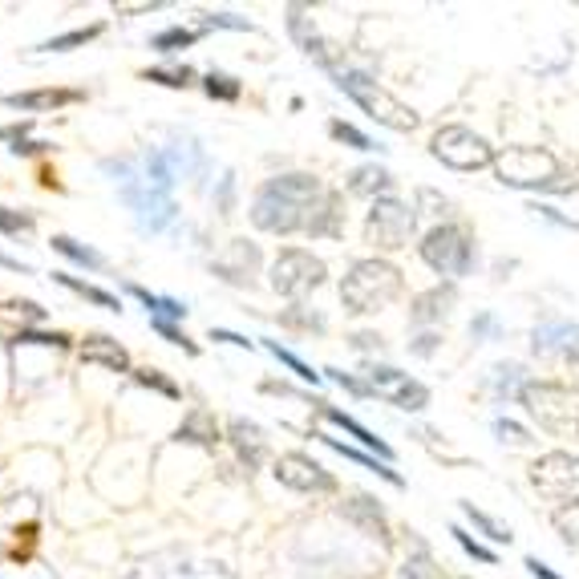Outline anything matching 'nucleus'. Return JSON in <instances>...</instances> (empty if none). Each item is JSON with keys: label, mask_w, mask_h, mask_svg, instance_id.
<instances>
[{"label": "nucleus", "mask_w": 579, "mask_h": 579, "mask_svg": "<svg viewBox=\"0 0 579 579\" xmlns=\"http://www.w3.org/2000/svg\"><path fill=\"white\" fill-rule=\"evenodd\" d=\"M324 373L332 377V381L341 385V389H349V393H357V397H365L369 393V385L365 381H357V377H349V373H341V369H324Z\"/></svg>", "instance_id": "37998d69"}, {"label": "nucleus", "mask_w": 579, "mask_h": 579, "mask_svg": "<svg viewBox=\"0 0 579 579\" xmlns=\"http://www.w3.org/2000/svg\"><path fill=\"white\" fill-rule=\"evenodd\" d=\"M417 203L434 207L430 215H450V211H454V203H450V199H442V195H434V191H422V195H417Z\"/></svg>", "instance_id": "c03bdc74"}, {"label": "nucleus", "mask_w": 579, "mask_h": 579, "mask_svg": "<svg viewBox=\"0 0 579 579\" xmlns=\"http://www.w3.org/2000/svg\"><path fill=\"white\" fill-rule=\"evenodd\" d=\"M211 267L228 284H251V275H256V267H259V247L256 243H247V239H231L228 251H223Z\"/></svg>", "instance_id": "2eb2a0df"}, {"label": "nucleus", "mask_w": 579, "mask_h": 579, "mask_svg": "<svg viewBox=\"0 0 579 579\" xmlns=\"http://www.w3.org/2000/svg\"><path fill=\"white\" fill-rule=\"evenodd\" d=\"M450 535H454V539L462 543V547H466L474 559H482V564H494V551H490V547H482V543H478V539H470V535L462 531V527H454V531H450Z\"/></svg>", "instance_id": "a19ab883"}, {"label": "nucleus", "mask_w": 579, "mask_h": 579, "mask_svg": "<svg viewBox=\"0 0 579 579\" xmlns=\"http://www.w3.org/2000/svg\"><path fill=\"white\" fill-rule=\"evenodd\" d=\"M494 174L507 187H551L559 179V163L543 146H510L494 158Z\"/></svg>", "instance_id": "423d86ee"}, {"label": "nucleus", "mask_w": 579, "mask_h": 579, "mask_svg": "<svg viewBox=\"0 0 579 579\" xmlns=\"http://www.w3.org/2000/svg\"><path fill=\"white\" fill-rule=\"evenodd\" d=\"M462 510L470 515V523H474L478 531L486 535V539H494V543H510V531H507V527H499L494 518H486L482 510H474V502H462Z\"/></svg>", "instance_id": "f704fd0d"}, {"label": "nucleus", "mask_w": 579, "mask_h": 579, "mask_svg": "<svg viewBox=\"0 0 579 579\" xmlns=\"http://www.w3.org/2000/svg\"><path fill=\"white\" fill-rule=\"evenodd\" d=\"M211 341H228V345L251 349V341H247V337H239V332H228V329H211Z\"/></svg>", "instance_id": "de8ad7c7"}, {"label": "nucleus", "mask_w": 579, "mask_h": 579, "mask_svg": "<svg viewBox=\"0 0 579 579\" xmlns=\"http://www.w3.org/2000/svg\"><path fill=\"white\" fill-rule=\"evenodd\" d=\"M174 438L195 442V446H215V442H219V425H215V417L207 414V409H191V414L182 417V425L174 430Z\"/></svg>", "instance_id": "4be33fe9"}, {"label": "nucleus", "mask_w": 579, "mask_h": 579, "mask_svg": "<svg viewBox=\"0 0 579 579\" xmlns=\"http://www.w3.org/2000/svg\"><path fill=\"white\" fill-rule=\"evenodd\" d=\"M267 352H272V357L275 360H280V365H288L292 369V373H296L300 377V381H321V373H313V365H304V360H300L296 357V352H288V349H280V345H275V341H267Z\"/></svg>", "instance_id": "2f4dec72"}, {"label": "nucleus", "mask_w": 579, "mask_h": 579, "mask_svg": "<svg viewBox=\"0 0 579 579\" xmlns=\"http://www.w3.org/2000/svg\"><path fill=\"white\" fill-rule=\"evenodd\" d=\"M341 515H345L360 535L377 539L381 547H389V543H393V527H389V518H385L381 502H377L373 494H349V499L341 502Z\"/></svg>", "instance_id": "4468645a"}, {"label": "nucleus", "mask_w": 579, "mask_h": 579, "mask_svg": "<svg viewBox=\"0 0 579 579\" xmlns=\"http://www.w3.org/2000/svg\"><path fill=\"white\" fill-rule=\"evenodd\" d=\"M422 259L434 267L438 275H466L470 259H474V243H470V231L458 228V223H442V228H430L422 239Z\"/></svg>", "instance_id": "6e6552de"}, {"label": "nucleus", "mask_w": 579, "mask_h": 579, "mask_svg": "<svg viewBox=\"0 0 579 579\" xmlns=\"http://www.w3.org/2000/svg\"><path fill=\"white\" fill-rule=\"evenodd\" d=\"M106 171L114 174L117 191H122V199L134 207V215H138V223L146 231H163L174 223V199L163 195V191H154L142 174H134L130 163H106Z\"/></svg>", "instance_id": "39448f33"}, {"label": "nucleus", "mask_w": 579, "mask_h": 579, "mask_svg": "<svg viewBox=\"0 0 579 579\" xmlns=\"http://www.w3.org/2000/svg\"><path fill=\"white\" fill-rule=\"evenodd\" d=\"M53 251H61L65 259H73V264H81V267H94V272H102V267H106V259L98 256L94 247H86V243L70 239V235H53Z\"/></svg>", "instance_id": "a878e982"}, {"label": "nucleus", "mask_w": 579, "mask_h": 579, "mask_svg": "<svg viewBox=\"0 0 579 579\" xmlns=\"http://www.w3.org/2000/svg\"><path fill=\"white\" fill-rule=\"evenodd\" d=\"M531 486L547 499H579V458L567 450H551V454L535 458Z\"/></svg>", "instance_id": "9b49d317"}, {"label": "nucleus", "mask_w": 579, "mask_h": 579, "mask_svg": "<svg viewBox=\"0 0 579 579\" xmlns=\"http://www.w3.org/2000/svg\"><path fill=\"white\" fill-rule=\"evenodd\" d=\"M352 345H357V349H381V337H373V332H357V337H352Z\"/></svg>", "instance_id": "864d4df0"}, {"label": "nucleus", "mask_w": 579, "mask_h": 579, "mask_svg": "<svg viewBox=\"0 0 579 579\" xmlns=\"http://www.w3.org/2000/svg\"><path fill=\"white\" fill-rule=\"evenodd\" d=\"M195 41H199V29H182V24H174V29L158 33L150 45H154L158 53H174V49H187V45H195Z\"/></svg>", "instance_id": "c85d7f7f"}, {"label": "nucleus", "mask_w": 579, "mask_h": 579, "mask_svg": "<svg viewBox=\"0 0 579 579\" xmlns=\"http://www.w3.org/2000/svg\"><path fill=\"white\" fill-rule=\"evenodd\" d=\"M547 191H556V195H567V191H579V166H575V171H564L556 182H551Z\"/></svg>", "instance_id": "49530a36"}, {"label": "nucleus", "mask_w": 579, "mask_h": 579, "mask_svg": "<svg viewBox=\"0 0 579 579\" xmlns=\"http://www.w3.org/2000/svg\"><path fill=\"white\" fill-rule=\"evenodd\" d=\"M430 154L438 163H446L450 171H482V166H494V146L482 138V134L466 130V126H442L430 142Z\"/></svg>", "instance_id": "0eeeda50"}, {"label": "nucleus", "mask_w": 579, "mask_h": 579, "mask_svg": "<svg viewBox=\"0 0 579 579\" xmlns=\"http://www.w3.org/2000/svg\"><path fill=\"white\" fill-rule=\"evenodd\" d=\"M401 575H406V579H446V575H442V567L434 564L430 551H425V547H417V556H409V559H406Z\"/></svg>", "instance_id": "c756f323"}, {"label": "nucleus", "mask_w": 579, "mask_h": 579, "mask_svg": "<svg viewBox=\"0 0 579 579\" xmlns=\"http://www.w3.org/2000/svg\"><path fill=\"white\" fill-rule=\"evenodd\" d=\"M324 259H316L313 251H300V247H288L275 256L272 264V288L288 300H304L308 292H316L324 284Z\"/></svg>", "instance_id": "1a4fd4ad"}, {"label": "nucleus", "mask_w": 579, "mask_h": 579, "mask_svg": "<svg viewBox=\"0 0 579 579\" xmlns=\"http://www.w3.org/2000/svg\"><path fill=\"white\" fill-rule=\"evenodd\" d=\"M16 154H41V150H49V142H16Z\"/></svg>", "instance_id": "603ef678"}, {"label": "nucleus", "mask_w": 579, "mask_h": 579, "mask_svg": "<svg viewBox=\"0 0 579 579\" xmlns=\"http://www.w3.org/2000/svg\"><path fill=\"white\" fill-rule=\"evenodd\" d=\"M78 352L86 365H102V369H110V373H130V352H126V345H117L114 337H106V332L86 337L78 345Z\"/></svg>", "instance_id": "f3484780"}, {"label": "nucleus", "mask_w": 579, "mask_h": 579, "mask_svg": "<svg viewBox=\"0 0 579 579\" xmlns=\"http://www.w3.org/2000/svg\"><path fill=\"white\" fill-rule=\"evenodd\" d=\"M389 187H393V174L385 171V166H360L349 179L352 195H381V191H389Z\"/></svg>", "instance_id": "393cba45"}, {"label": "nucleus", "mask_w": 579, "mask_h": 579, "mask_svg": "<svg viewBox=\"0 0 579 579\" xmlns=\"http://www.w3.org/2000/svg\"><path fill=\"white\" fill-rule=\"evenodd\" d=\"M527 567H531V575H535V579H559L547 564H539V559H527Z\"/></svg>", "instance_id": "3c124183"}, {"label": "nucleus", "mask_w": 579, "mask_h": 579, "mask_svg": "<svg viewBox=\"0 0 579 579\" xmlns=\"http://www.w3.org/2000/svg\"><path fill=\"white\" fill-rule=\"evenodd\" d=\"M401 296V272L389 259H360L349 267L345 284H341V300H345L349 313L369 316L389 308Z\"/></svg>", "instance_id": "f03ea898"}, {"label": "nucleus", "mask_w": 579, "mask_h": 579, "mask_svg": "<svg viewBox=\"0 0 579 579\" xmlns=\"http://www.w3.org/2000/svg\"><path fill=\"white\" fill-rule=\"evenodd\" d=\"M284 324H296V329H316L321 332L324 329V316H300V313H284Z\"/></svg>", "instance_id": "a18cd8bd"}, {"label": "nucleus", "mask_w": 579, "mask_h": 579, "mask_svg": "<svg viewBox=\"0 0 579 579\" xmlns=\"http://www.w3.org/2000/svg\"><path fill=\"white\" fill-rule=\"evenodd\" d=\"M142 81H158V86H171V89H182L195 81V73L187 70V65H171V70H146L142 73Z\"/></svg>", "instance_id": "7c9ffc66"}, {"label": "nucleus", "mask_w": 579, "mask_h": 579, "mask_svg": "<svg viewBox=\"0 0 579 579\" xmlns=\"http://www.w3.org/2000/svg\"><path fill=\"white\" fill-rule=\"evenodd\" d=\"M332 191L321 187L316 174H280L259 187L256 203H251V223L259 231L292 235V231H313L316 215L324 211Z\"/></svg>", "instance_id": "f257e3e1"}, {"label": "nucleus", "mask_w": 579, "mask_h": 579, "mask_svg": "<svg viewBox=\"0 0 579 579\" xmlns=\"http://www.w3.org/2000/svg\"><path fill=\"white\" fill-rule=\"evenodd\" d=\"M579 329L575 324H564V321H547L535 329V349L539 352H579Z\"/></svg>", "instance_id": "412c9836"}, {"label": "nucleus", "mask_w": 579, "mask_h": 579, "mask_svg": "<svg viewBox=\"0 0 579 579\" xmlns=\"http://www.w3.org/2000/svg\"><path fill=\"white\" fill-rule=\"evenodd\" d=\"M409 235H414V207H406L401 199H389V195L377 199L365 219V243H373L381 251H397L409 243Z\"/></svg>", "instance_id": "9d476101"}, {"label": "nucleus", "mask_w": 579, "mask_h": 579, "mask_svg": "<svg viewBox=\"0 0 579 579\" xmlns=\"http://www.w3.org/2000/svg\"><path fill=\"white\" fill-rule=\"evenodd\" d=\"M518 397L547 434H579V389L556 381H527Z\"/></svg>", "instance_id": "20e7f679"}, {"label": "nucleus", "mask_w": 579, "mask_h": 579, "mask_svg": "<svg viewBox=\"0 0 579 579\" xmlns=\"http://www.w3.org/2000/svg\"><path fill=\"white\" fill-rule=\"evenodd\" d=\"M572 360H575V369H579V352H575V357H572Z\"/></svg>", "instance_id": "5fc2aeb1"}, {"label": "nucleus", "mask_w": 579, "mask_h": 579, "mask_svg": "<svg viewBox=\"0 0 579 579\" xmlns=\"http://www.w3.org/2000/svg\"><path fill=\"white\" fill-rule=\"evenodd\" d=\"M365 385H369V393L385 397L389 406H397V409H409V414H417V409L430 406V389H425L422 381H414L409 373H401V369L373 365L365 373Z\"/></svg>", "instance_id": "f8f14e48"}, {"label": "nucleus", "mask_w": 579, "mask_h": 579, "mask_svg": "<svg viewBox=\"0 0 579 579\" xmlns=\"http://www.w3.org/2000/svg\"><path fill=\"white\" fill-rule=\"evenodd\" d=\"M329 134H332L337 142H349L352 150H373V142H369L365 134H360L357 126H349V122H332V126H329Z\"/></svg>", "instance_id": "4c0bfd02"}, {"label": "nucleus", "mask_w": 579, "mask_h": 579, "mask_svg": "<svg viewBox=\"0 0 579 579\" xmlns=\"http://www.w3.org/2000/svg\"><path fill=\"white\" fill-rule=\"evenodd\" d=\"M130 292L150 308V321H182V316H187V304L166 300V296H154V292H146L142 284H130Z\"/></svg>", "instance_id": "b1692460"}, {"label": "nucleus", "mask_w": 579, "mask_h": 579, "mask_svg": "<svg viewBox=\"0 0 579 579\" xmlns=\"http://www.w3.org/2000/svg\"><path fill=\"white\" fill-rule=\"evenodd\" d=\"M332 78H337V86L345 89V94H349L369 117H373V122L389 126V130H397V134L417 130V114L409 110V106H401L397 98L389 94V89L377 86L373 78H365V73H357V70H345V65H337V70H332Z\"/></svg>", "instance_id": "7ed1b4c3"}, {"label": "nucleus", "mask_w": 579, "mask_h": 579, "mask_svg": "<svg viewBox=\"0 0 579 579\" xmlns=\"http://www.w3.org/2000/svg\"><path fill=\"white\" fill-rule=\"evenodd\" d=\"M494 434H499L502 442H515V446H527V442H531V434H527L523 425L507 422V417H502V422H494Z\"/></svg>", "instance_id": "79ce46f5"}, {"label": "nucleus", "mask_w": 579, "mask_h": 579, "mask_svg": "<svg viewBox=\"0 0 579 579\" xmlns=\"http://www.w3.org/2000/svg\"><path fill=\"white\" fill-rule=\"evenodd\" d=\"M53 280L57 284H65L70 292H78V296H86V300H94V304H102V308H110V313H117V296H110V292H102V288H94V284H86V280H78V275H70V272H53Z\"/></svg>", "instance_id": "bb28decb"}, {"label": "nucleus", "mask_w": 579, "mask_h": 579, "mask_svg": "<svg viewBox=\"0 0 579 579\" xmlns=\"http://www.w3.org/2000/svg\"><path fill=\"white\" fill-rule=\"evenodd\" d=\"M316 438L324 442L329 450H337L341 458H349V462H360L365 470H373V474H381L385 482H393V486H401V474L397 470H389V462H377L373 454H365V450H357V446H345V442H337V438H329V434H316Z\"/></svg>", "instance_id": "5701e85b"}, {"label": "nucleus", "mask_w": 579, "mask_h": 579, "mask_svg": "<svg viewBox=\"0 0 579 579\" xmlns=\"http://www.w3.org/2000/svg\"><path fill=\"white\" fill-rule=\"evenodd\" d=\"M134 381L142 385V389H158L163 397H171V401H179V385L174 381H166L158 369H134Z\"/></svg>", "instance_id": "473e14b6"}, {"label": "nucleus", "mask_w": 579, "mask_h": 579, "mask_svg": "<svg viewBox=\"0 0 579 579\" xmlns=\"http://www.w3.org/2000/svg\"><path fill=\"white\" fill-rule=\"evenodd\" d=\"M454 300H458L454 284H438V288L422 292V296L414 300V313H409V316H414V324H438V321H446V316H450Z\"/></svg>", "instance_id": "a211bd4d"}, {"label": "nucleus", "mask_w": 579, "mask_h": 579, "mask_svg": "<svg viewBox=\"0 0 579 579\" xmlns=\"http://www.w3.org/2000/svg\"><path fill=\"white\" fill-rule=\"evenodd\" d=\"M203 89L211 98H219V102H235L239 98V81L228 78V73H207L203 78Z\"/></svg>", "instance_id": "c9c22d12"}, {"label": "nucleus", "mask_w": 579, "mask_h": 579, "mask_svg": "<svg viewBox=\"0 0 579 579\" xmlns=\"http://www.w3.org/2000/svg\"><path fill=\"white\" fill-rule=\"evenodd\" d=\"M24 134H29V122H21V126H5V130H0V142H24Z\"/></svg>", "instance_id": "09e8293b"}, {"label": "nucleus", "mask_w": 579, "mask_h": 579, "mask_svg": "<svg viewBox=\"0 0 579 579\" xmlns=\"http://www.w3.org/2000/svg\"><path fill=\"white\" fill-rule=\"evenodd\" d=\"M13 110H61V106L81 102L78 89H29V94H8L5 98Z\"/></svg>", "instance_id": "aec40b11"}, {"label": "nucleus", "mask_w": 579, "mask_h": 579, "mask_svg": "<svg viewBox=\"0 0 579 579\" xmlns=\"http://www.w3.org/2000/svg\"><path fill=\"white\" fill-rule=\"evenodd\" d=\"M33 215L29 211H8V207H0V231L5 235H21V231H33Z\"/></svg>", "instance_id": "58836bf2"}, {"label": "nucleus", "mask_w": 579, "mask_h": 579, "mask_svg": "<svg viewBox=\"0 0 579 579\" xmlns=\"http://www.w3.org/2000/svg\"><path fill=\"white\" fill-rule=\"evenodd\" d=\"M94 37H102V24H89V29H73V33H61V37H53V41H45V53H65V49H78V45H86V41H94Z\"/></svg>", "instance_id": "cd10ccee"}, {"label": "nucleus", "mask_w": 579, "mask_h": 579, "mask_svg": "<svg viewBox=\"0 0 579 579\" xmlns=\"http://www.w3.org/2000/svg\"><path fill=\"white\" fill-rule=\"evenodd\" d=\"M272 474L280 478L288 490H300V494H329V490H337V478L329 474L316 458H308V454H280L275 458V466H272Z\"/></svg>", "instance_id": "ddd939ff"}, {"label": "nucleus", "mask_w": 579, "mask_h": 579, "mask_svg": "<svg viewBox=\"0 0 579 579\" xmlns=\"http://www.w3.org/2000/svg\"><path fill=\"white\" fill-rule=\"evenodd\" d=\"M150 329H154L158 337H166V341H171V345H182V349L191 352V357H195V352H199V345H195V341H191L187 332H179V329H174L171 321H150Z\"/></svg>", "instance_id": "ea45409f"}, {"label": "nucleus", "mask_w": 579, "mask_h": 579, "mask_svg": "<svg viewBox=\"0 0 579 579\" xmlns=\"http://www.w3.org/2000/svg\"><path fill=\"white\" fill-rule=\"evenodd\" d=\"M228 442L235 446V454H239V462L247 470H259L267 462V438L256 422H247V417H235L228 425Z\"/></svg>", "instance_id": "dca6fc26"}, {"label": "nucleus", "mask_w": 579, "mask_h": 579, "mask_svg": "<svg viewBox=\"0 0 579 579\" xmlns=\"http://www.w3.org/2000/svg\"><path fill=\"white\" fill-rule=\"evenodd\" d=\"M316 406H321V414H324V417H329V422H332V425H341V430H345V434H352V438H357V442H360V446H369V450H373V454H377V458H381V462H389V458H393V450H389V446H385V442H381V438H377V434H373V430H365V425H360V422H357V417H349V414H345V409H337V406H329V401H316Z\"/></svg>", "instance_id": "6ab92c4d"}, {"label": "nucleus", "mask_w": 579, "mask_h": 579, "mask_svg": "<svg viewBox=\"0 0 579 579\" xmlns=\"http://www.w3.org/2000/svg\"><path fill=\"white\" fill-rule=\"evenodd\" d=\"M556 527L567 543H579V499H572L567 507L556 510Z\"/></svg>", "instance_id": "e433bc0d"}, {"label": "nucleus", "mask_w": 579, "mask_h": 579, "mask_svg": "<svg viewBox=\"0 0 579 579\" xmlns=\"http://www.w3.org/2000/svg\"><path fill=\"white\" fill-rule=\"evenodd\" d=\"M13 345H45V349H70V337L65 332H33V329H21L16 337H8Z\"/></svg>", "instance_id": "72a5a7b5"}, {"label": "nucleus", "mask_w": 579, "mask_h": 579, "mask_svg": "<svg viewBox=\"0 0 579 579\" xmlns=\"http://www.w3.org/2000/svg\"><path fill=\"white\" fill-rule=\"evenodd\" d=\"M16 313H24V316H29V321H41V316H45V308H41V304H33V300H16Z\"/></svg>", "instance_id": "8fccbe9b"}]
</instances>
